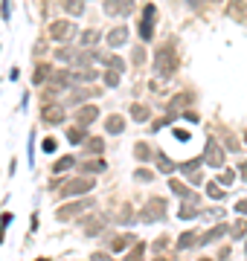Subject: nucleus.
Instances as JSON below:
<instances>
[{
	"mask_svg": "<svg viewBox=\"0 0 247 261\" xmlns=\"http://www.w3.org/2000/svg\"><path fill=\"white\" fill-rule=\"evenodd\" d=\"M105 84H108V87H117V84H119V73L117 70H108L105 73Z\"/></svg>",
	"mask_w": 247,
	"mask_h": 261,
	"instance_id": "nucleus-38",
	"label": "nucleus"
},
{
	"mask_svg": "<svg viewBox=\"0 0 247 261\" xmlns=\"http://www.w3.org/2000/svg\"><path fill=\"white\" fill-rule=\"evenodd\" d=\"M90 261H114V255H108V252H93Z\"/></svg>",
	"mask_w": 247,
	"mask_h": 261,
	"instance_id": "nucleus-45",
	"label": "nucleus"
},
{
	"mask_svg": "<svg viewBox=\"0 0 247 261\" xmlns=\"http://www.w3.org/2000/svg\"><path fill=\"white\" fill-rule=\"evenodd\" d=\"M93 96H99V90H79V93L70 96L73 105H79V102H84V99H93Z\"/></svg>",
	"mask_w": 247,
	"mask_h": 261,
	"instance_id": "nucleus-28",
	"label": "nucleus"
},
{
	"mask_svg": "<svg viewBox=\"0 0 247 261\" xmlns=\"http://www.w3.org/2000/svg\"><path fill=\"white\" fill-rule=\"evenodd\" d=\"M201 261H210V258H201Z\"/></svg>",
	"mask_w": 247,
	"mask_h": 261,
	"instance_id": "nucleus-53",
	"label": "nucleus"
},
{
	"mask_svg": "<svg viewBox=\"0 0 247 261\" xmlns=\"http://www.w3.org/2000/svg\"><path fill=\"white\" fill-rule=\"evenodd\" d=\"M192 3H201V0H192Z\"/></svg>",
	"mask_w": 247,
	"mask_h": 261,
	"instance_id": "nucleus-51",
	"label": "nucleus"
},
{
	"mask_svg": "<svg viewBox=\"0 0 247 261\" xmlns=\"http://www.w3.org/2000/svg\"><path fill=\"white\" fill-rule=\"evenodd\" d=\"M198 209H195V206H183V209H177V218H180V221H192V218H198Z\"/></svg>",
	"mask_w": 247,
	"mask_h": 261,
	"instance_id": "nucleus-31",
	"label": "nucleus"
},
{
	"mask_svg": "<svg viewBox=\"0 0 247 261\" xmlns=\"http://www.w3.org/2000/svg\"><path fill=\"white\" fill-rule=\"evenodd\" d=\"M227 18L238 21V24H247V3L244 0H227Z\"/></svg>",
	"mask_w": 247,
	"mask_h": 261,
	"instance_id": "nucleus-9",
	"label": "nucleus"
},
{
	"mask_svg": "<svg viewBox=\"0 0 247 261\" xmlns=\"http://www.w3.org/2000/svg\"><path fill=\"white\" fill-rule=\"evenodd\" d=\"M154 18H157V9L152 3L142 9V24H140V38L142 41H152V29H154Z\"/></svg>",
	"mask_w": 247,
	"mask_h": 261,
	"instance_id": "nucleus-8",
	"label": "nucleus"
},
{
	"mask_svg": "<svg viewBox=\"0 0 247 261\" xmlns=\"http://www.w3.org/2000/svg\"><path fill=\"white\" fill-rule=\"evenodd\" d=\"M238 174H241V177H244V183H247V163H241V166H238Z\"/></svg>",
	"mask_w": 247,
	"mask_h": 261,
	"instance_id": "nucleus-49",
	"label": "nucleus"
},
{
	"mask_svg": "<svg viewBox=\"0 0 247 261\" xmlns=\"http://www.w3.org/2000/svg\"><path fill=\"white\" fill-rule=\"evenodd\" d=\"M50 35L56 38V41H61V44H67L76 35V24L73 21H56V24L50 26Z\"/></svg>",
	"mask_w": 247,
	"mask_h": 261,
	"instance_id": "nucleus-7",
	"label": "nucleus"
},
{
	"mask_svg": "<svg viewBox=\"0 0 247 261\" xmlns=\"http://www.w3.org/2000/svg\"><path fill=\"white\" fill-rule=\"evenodd\" d=\"M175 116H177V113H169V116L157 119V122H154V130H157V128H163V125H169V122H175Z\"/></svg>",
	"mask_w": 247,
	"mask_h": 261,
	"instance_id": "nucleus-42",
	"label": "nucleus"
},
{
	"mask_svg": "<svg viewBox=\"0 0 247 261\" xmlns=\"http://www.w3.org/2000/svg\"><path fill=\"white\" fill-rule=\"evenodd\" d=\"M50 76H53V70H50L47 64H41V67L35 70V76H32V82H35V84H41V82H47Z\"/></svg>",
	"mask_w": 247,
	"mask_h": 261,
	"instance_id": "nucleus-26",
	"label": "nucleus"
},
{
	"mask_svg": "<svg viewBox=\"0 0 247 261\" xmlns=\"http://www.w3.org/2000/svg\"><path fill=\"white\" fill-rule=\"evenodd\" d=\"M87 151H90V154H102V151H105V140H99V137L87 140Z\"/></svg>",
	"mask_w": 247,
	"mask_h": 261,
	"instance_id": "nucleus-29",
	"label": "nucleus"
},
{
	"mask_svg": "<svg viewBox=\"0 0 247 261\" xmlns=\"http://www.w3.org/2000/svg\"><path fill=\"white\" fill-rule=\"evenodd\" d=\"M41 119H44L47 125H61V122H64V105H47L41 110Z\"/></svg>",
	"mask_w": 247,
	"mask_h": 261,
	"instance_id": "nucleus-11",
	"label": "nucleus"
},
{
	"mask_svg": "<svg viewBox=\"0 0 247 261\" xmlns=\"http://www.w3.org/2000/svg\"><path fill=\"white\" fill-rule=\"evenodd\" d=\"M142 249H145V247H142V244H137V247H134V252H131L125 261H140L142 258Z\"/></svg>",
	"mask_w": 247,
	"mask_h": 261,
	"instance_id": "nucleus-43",
	"label": "nucleus"
},
{
	"mask_svg": "<svg viewBox=\"0 0 247 261\" xmlns=\"http://www.w3.org/2000/svg\"><path fill=\"white\" fill-rule=\"evenodd\" d=\"M125 41H128V26H114V29L108 32V44H111V49L125 47Z\"/></svg>",
	"mask_w": 247,
	"mask_h": 261,
	"instance_id": "nucleus-12",
	"label": "nucleus"
},
{
	"mask_svg": "<svg viewBox=\"0 0 247 261\" xmlns=\"http://www.w3.org/2000/svg\"><path fill=\"white\" fill-rule=\"evenodd\" d=\"M38 261H47V258H38Z\"/></svg>",
	"mask_w": 247,
	"mask_h": 261,
	"instance_id": "nucleus-52",
	"label": "nucleus"
},
{
	"mask_svg": "<svg viewBox=\"0 0 247 261\" xmlns=\"http://www.w3.org/2000/svg\"><path fill=\"white\" fill-rule=\"evenodd\" d=\"M44 151L53 154V151H56V140H44Z\"/></svg>",
	"mask_w": 247,
	"mask_h": 261,
	"instance_id": "nucleus-47",
	"label": "nucleus"
},
{
	"mask_svg": "<svg viewBox=\"0 0 247 261\" xmlns=\"http://www.w3.org/2000/svg\"><path fill=\"white\" fill-rule=\"evenodd\" d=\"M207 194H210L212 201H221V198H224V186L218 183V180H210V183H207Z\"/></svg>",
	"mask_w": 247,
	"mask_h": 261,
	"instance_id": "nucleus-22",
	"label": "nucleus"
},
{
	"mask_svg": "<svg viewBox=\"0 0 247 261\" xmlns=\"http://www.w3.org/2000/svg\"><path fill=\"white\" fill-rule=\"evenodd\" d=\"M96 79H99V73L96 70H73L70 73L73 87H76V84H90V82H96Z\"/></svg>",
	"mask_w": 247,
	"mask_h": 261,
	"instance_id": "nucleus-14",
	"label": "nucleus"
},
{
	"mask_svg": "<svg viewBox=\"0 0 247 261\" xmlns=\"http://www.w3.org/2000/svg\"><path fill=\"white\" fill-rule=\"evenodd\" d=\"M204 163L212 168H221L224 166V148L218 145V140L215 137H210L207 140V148H204Z\"/></svg>",
	"mask_w": 247,
	"mask_h": 261,
	"instance_id": "nucleus-4",
	"label": "nucleus"
},
{
	"mask_svg": "<svg viewBox=\"0 0 247 261\" xmlns=\"http://www.w3.org/2000/svg\"><path fill=\"white\" fill-rule=\"evenodd\" d=\"M96 116H99V110H96L93 105L82 107V110H79V128H87V125H93Z\"/></svg>",
	"mask_w": 247,
	"mask_h": 261,
	"instance_id": "nucleus-16",
	"label": "nucleus"
},
{
	"mask_svg": "<svg viewBox=\"0 0 247 261\" xmlns=\"http://www.w3.org/2000/svg\"><path fill=\"white\" fill-rule=\"evenodd\" d=\"M192 99H195L192 93H180V96H175V99L169 102V107H172V110H177V107H186V105H192Z\"/></svg>",
	"mask_w": 247,
	"mask_h": 261,
	"instance_id": "nucleus-23",
	"label": "nucleus"
},
{
	"mask_svg": "<svg viewBox=\"0 0 247 261\" xmlns=\"http://www.w3.org/2000/svg\"><path fill=\"white\" fill-rule=\"evenodd\" d=\"M131 218H134L131 209H128V206H122V209H119V224H131Z\"/></svg>",
	"mask_w": 247,
	"mask_h": 261,
	"instance_id": "nucleus-41",
	"label": "nucleus"
},
{
	"mask_svg": "<svg viewBox=\"0 0 247 261\" xmlns=\"http://www.w3.org/2000/svg\"><path fill=\"white\" fill-rule=\"evenodd\" d=\"M210 3H221V0H210Z\"/></svg>",
	"mask_w": 247,
	"mask_h": 261,
	"instance_id": "nucleus-50",
	"label": "nucleus"
},
{
	"mask_svg": "<svg viewBox=\"0 0 247 261\" xmlns=\"http://www.w3.org/2000/svg\"><path fill=\"white\" fill-rule=\"evenodd\" d=\"M180 67V61H177V49L175 44H163V47L154 52V70L160 79H172Z\"/></svg>",
	"mask_w": 247,
	"mask_h": 261,
	"instance_id": "nucleus-1",
	"label": "nucleus"
},
{
	"mask_svg": "<svg viewBox=\"0 0 247 261\" xmlns=\"http://www.w3.org/2000/svg\"><path fill=\"white\" fill-rule=\"evenodd\" d=\"M96 41H99V32H96V29H87V32H82V47H84V49L93 47Z\"/></svg>",
	"mask_w": 247,
	"mask_h": 261,
	"instance_id": "nucleus-27",
	"label": "nucleus"
},
{
	"mask_svg": "<svg viewBox=\"0 0 247 261\" xmlns=\"http://www.w3.org/2000/svg\"><path fill=\"white\" fill-rule=\"evenodd\" d=\"M90 206H96L90 198H84V201H73V203H67V206H61L59 212H56V218H59V221H70V218H76V215L87 212Z\"/></svg>",
	"mask_w": 247,
	"mask_h": 261,
	"instance_id": "nucleus-5",
	"label": "nucleus"
},
{
	"mask_svg": "<svg viewBox=\"0 0 247 261\" xmlns=\"http://www.w3.org/2000/svg\"><path fill=\"white\" fill-rule=\"evenodd\" d=\"M131 116H134V122H149V107L134 105L131 107Z\"/></svg>",
	"mask_w": 247,
	"mask_h": 261,
	"instance_id": "nucleus-25",
	"label": "nucleus"
},
{
	"mask_svg": "<svg viewBox=\"0 0 247 261\" xmlns=\"http://www.w3.org/2000/svg\"><path fill=\"white\" fill-rule=\"evenodd\" d=\"M218 183H221L224 189H230V186L235 183V171H233V168H227V171H221V177H218Z\"/></svg>",
	"mask_w": 247,
	"mask_h": 261,
	"instance_id": "nucleus-32",
	"label": "nucleus"
},
{
	"mask_svg": "<svg viewBox=\"0 0 247 261\" xmlns=\"http://www.w3.org/2000/svg\"><path fill=\"white\" fill-rule=\"evenodd\" d=\"M157 168H160V171H163V174H172V171H175V163H172V160H169V157L166 154H157Z\"/></svg>",
	"mask_w": 247,
	"mask_h": 261,
	"instance_id": "nucleus-24",
	"label": "nucleus"
},
{
	"mask_svg": "<svg viewBox=\"0 0 247 261\" xmlns=\"http://www.w3.org/2000/svg\"><path fill=\"white\" fill-rule=\"evenodd\" d=\"M82 171L84 174H99V171H105V160H87V163H82Z\"/></svg>",
	"mask_w": 247,
	"mask_h": 261,
	"instance_id": "nucleus-21",
	"label": "nucleus"
},
{
	"mask_svg": "<svg viewBox=\"0 0 247 261\" xmlns=\"http://www.w3.org/2000/svg\"><path fill=\"white\" fill-rule=\"evenodd\" d=\"M105 12L117 15V18H125L131 12V0H105Z\"/></svg>",
	"mask_w": 247,
	"mask_h": 261,
	"instance_id": "nucleus-13",
	"label": "nucleus"
},
{
	"mask_svg": "<svg viewBox=\"0 0 247 261\" xmlns=\"http://www.w3.org/2000/svg\"><path fill=\"white\" fill-rule=\"evenodd\" d=\"M108 67H111V70H117L119 76H122V70H125V61H122V58H108Z\"/></svg>",
	"mask_w": 247,
	"mask_h": 261,
	"instance_id": "nucleus-39",
	"label": "nucleus"
},
{
	"mask_svg": "<svg viewBox=\"0 0 247 261\" xmlns=\"http://www.w3.org/2000/svg\"><path fill=\"white\" fill-rule=\"evenodd\" d=\"M244 249H247V244H244Z\"/></svg>",
	"mask_w": 247,
	"mask_h": 261,
	"instance_id": "nucleus-54",
	"label": "nucleus"
},
{
	"mask_svg": "<svg viewBox=\"0 0 247 261\" xmlns=\"http://www.w3.org/2000/svg\"><path fill=\"white\" fill-rule=\"evenodd\" d=\"M134 180H140V183H152L154 174H152V171H145V168H140V171H134Z\"/></svg>",
	"mask_w": 247,
	"mask_h": 261,
	"instance_id": "nucleus-37",
	"label": "nucleus"
},
{
	"mask_svg": "<svg viewBox=\"0 0 247 261\" xmlns=\"http://www.w3.org/2000/svg\"><path fill=\"white\" fill-rule=\"evenodd\" d=\"M140 218H142V221H149V224H152V221H163V218H166V201H163V198L149 201V206L140 212Z\"/></svg>",
	"mask_w": 247,
	"mask_h": 261,
	"instance_id": "nucleus-6",
	"label": "nucleus"
},
{
	"mask_svg": "<svg viewBox=\"0 0 247 261\" xmlns=\"http://www.w3.org/2000/svg\"><path fill=\"white\" fill-rule=\"evenodd\" d=\"M235 212H238V215H247V198H241V201L235 203Z\"/></svg>",
	"mask_w": 247,
	"mask_h": 261,
	"instance_id": "nucleus-46",
	"label": "nucleus"
},
{
	"mask_svg": "<svg viewBox=\"0 0 247 261\" xmlns=\"http://www.w3.org/2000/svg\"><path fill=\"white\" fill-rule=\"evenodd\" d=\"M134 151H137V157H142V160H145V157H149V145H145V143H137V145H134Z\"/></svg>",
	"mask_w": 247,
	"mask_h": 261,
	"instance_id": "nucleus-44",
	"label": "nucleus"
},
{
	"mask_svg": "<svg viewBox=\"0 0 247 261\" xmlns=\"http://www.w3.org/2000/svg\"><path fill=\"white\" fill-rule=\"evenodd\" d=\"M67 140H70L73 145H79L84 140V130L82 128H70V130H67Z\"/></svg>",
	"mask_w": 247,
	"mask_h": 261,
	"instance_id": "nucleus-35",
	"label": "nucleus"
},
{
	"mask_svg": "<svg viewBox=\"0 0 247 261\" xmlns=\"http://www.w3.org/2000/svg\"><path fill=\"white\" fill-rule=\"evenodd\" d=\"M195 241H198V235H195V232H183V235L177 238V247H180V249H186V247H192Z\"/></svg>",
	"mask_w": 247,
	"mask_h": 261,
	"instance_id": "nucleus-30",
	"label": "nucleus"
},
{
	"mask_svg": "<svg viewBox=\"0 0 247 261\" xmlns=\"http://www.w3.org/2000/svg\"><path fill=\"white\" fill-rule=\"evenodd\" d=\"M50 84L59 90V87H73L70 82V70H53V76H50Z\"/></svg>",
	"mask_w": 247,
	"mask_h": 261,
	"instance_id": "nucleus-15",
	"label": "nucleus"
},
{
	"mask_svg": "<svg viewBox=\"0 0 247 261\" xmlns=\"http://www.w3.org/2000/svg\"><path fill=\"white\" fill-rule=\"evenodd\" d=\"M128 244H131V235H122V238H117V241L111 244V249H114V252H119V249H125Z\"/></svg>",
	"mask_w": 247,
	"mask_h": 261,
	"instance_id": "nucleus-36",
	"label": "nucleus"
},
{
	"mask_svg": "<svg viewBox=\"0 0 247 261\" xmlns=\"http://www.w3.org/2000/svg\"><path fill=\"white\" fill-rule=\"evenodd\" d=\"M175 137L177 140H180V143H186L189 137H192V134H189V130H175Z\"/></svg>",
	"mask_w": 247,
	"mask_h": 261,
	"instance_id": "nucleus-48",
	"label": "nucleus"
},
{
	"mask_svg": "<svg viewBox=\"0 0 247 261\" xmlns=\"http://www.w3.org/2000/svg\"><path fill=\"white\" fill-rule=\"evenodd\" d=\"M61 6H64V12L73 15V18H79L84 12V0H61Z\"/></svg>",
	"mask_w": 247,
	"mask_h": 261,
	"instance_id": "nucleus-19",
	"label": "nucleus"
},
{
	"mask_svg": "<svg viewBox=\"0 0 247 261\" xmlns=\"http://www.w3.org/2000/svg\"><path fill=\"white\" fill-rule=\"evenodd\" d=\"M169 189L175 191L177 198H186V201H192V203H195V194H192V191H189L186 186L180 183V180H169Z\"/></svg>",
	"mask_w": 247,
	"mask_h": 261,
	"instance_id": "nucleus-20",
	"label": "nucleus"
},
{
	"mask_svg": "<svg viewBox=\"0 0 247 261\" xmlns=\"http://www.w3.org/2000/svg\"><path fill=\"white\" fill-rule=\"evenodd\" d=\"M73 163H76L73 157H64V160H59V163H56V166H53V168H56V171H67V168H70Z\"/></svg>",
	"mask_w": 247,
	"mask_h": 261,
	"instance_id": "nucleus-40",
	"label": "nucleus"
},
{
	"mask_svg": "<svg viewBox=\"0 0 247 261\" xmlns=\"http://www.w3.org/2000/svg\"><path fill=\"white\" fill-rule=\"evenodd\" d=\"M102 226H105V215H90V218L82 221V232L87 238H96L99 232H102Z\"/></svg>",
	"mask_w": 247,
	"mask_h": 261,
	"instance_id": "nucleus-10",
	"label": "nucleus"
},
{
	"mask_svg": "<svg viewBox=\"0 0 247 261\" xmlns=\"http://www.w3.org/2000/svg\"><path fill=\"white\" fill-rule=\"evenodd\" d=\"M224 232H227V224H218V226H212V229H210V232H207V235H201V238H198V244H212V241H218V238H221Z\"/></svg>",
	"mask_w": 247,
	"mask_h": 261,
	"instance_id": "nucleus-18",
	"label": "nucleus"
},
{
	"mask_svg": "<svg viewBox=\"0 0 247 261\" xmlns=\"http://www.w3.org/2000/svg\"><path fill=\"white\" fill-rule=\"evenodd\" d=\"M105 130H108V134H114V137H117V134H122V130H125V119L117 116V113H111V116H108V122H105Z\"/></svg>",
	"mask_w": 247,
	"mask_h": 261,
	"instance_id": "nucleus-17",
	"label": "nucleus"
},
{
	"mask_svg": "<svg viewBox=\"0 0 247 261\" xmlns=\"http://www.w3.org/2000/svg\"><path fill=\"white\" fill-rule=\"evenodd\" d=\"M201 163H204V157H201V160H189V163H183V166H180V171H183V174H189V177H192V174H195V171H198V166Z\"/></svg>",
	"mask_w": 247,
	"mask_h": 261,
	"instance_id": "nucleus-33",
	"label": "nucleus"
},
{
	"mask_svg": "<svg viewBox=\"0 0 247 261\" xmlns=\"http://www.w3.org/2000/svg\"><path fill=\"white\" fill-rule=\"evenodd\" d=\"M56 58L59 61H64L67 67H73V70H93L90 64L96 61V55L90 52V49H70V47H61V49H56Z\"/></svg>",
	"mask_w": 247,
	"mask_h": 261,
	"instance_id": "nucleus-2",
	"label": "nucleus"
},
{
	"mask_svg": "<svg viewBox=\"0 0 247 261\" xmlns=\"http://www.w3.org/2000/svg\"><path fill=\"white\" fill-rule=\"evenodd\" d=\"M230 232H233V238H244L247 235V221H235Z\"/></svg>",
	"mask_w": 247,
	"mask_h": 261,
	"instance_id": "nucleus-34",
	"label": "nucleus"
},
{
	"mask_svg": "<svg viewBox=\"0 0 247 261\" xmlns=\"http://www.w3.org/2000/svg\"><path fill=\"white\" fill-rule=\"evenodd\" d=\"M93 180L90 177H76V180H67L64 183V189H61V194L64 198H76V194H87V191H93Z\"/></svg>",
	"mask_w": 247,
	"mask_h": 261,
	"instance_id": "nucleus-3",
	"label": "nucleus"
}]
</instances>
